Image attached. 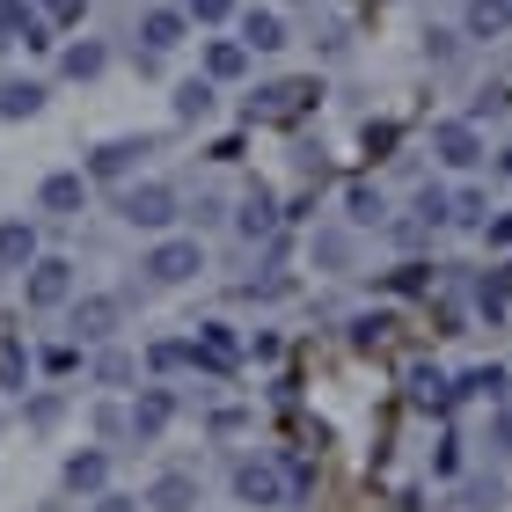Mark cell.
I'll use <instances>...</instances> for the list:
<instances>
[{
	"label": "cell",
	"instance_id": "1",
	"mask_svg": "<svg viewBox=\"0 0 512 512\" xmlns=\"http://www.w3.org/2000/svg\"><path fill=\"white\" fill-rule=\"evenodd\" d=\"M74 293H81V264H74V256H59V249H37V264L22 271V300H30L37 315H59Z\"/></svg>",
	"mask_w": 512,
	"mask_h": 512
},
{
	"label": "cell",
	"instance_id": "2",
	"mask_svg": "<svg viewBox=\"0 0 512 512\" xmlns=\"http://www.w3.org/2000/svg\"><path fill=\"white\" fill-rule=\"evenodd\" d=\"M118 220L132 227V235H169V227L183 220V198L169 191V183H125V191H118Z\"/></svg>",
	"mask_w": 512,
	"mask_h": 512
},
{
	"label": "cell",
	"instance_id": "3",
	"mask_svg": "<svg viewBox=\"0 0 512 512\" xmlns=\"http://www.w3.org/2000/svg\"><path fill=\"white\" fill-rule=\"evenodd\" d=\"M227 483H235V505H249V512H286L293 505V483H286V469H278L271 454H242Z\"/></svg>",
	"mask_w": 512,
	"mask_h": 512
},
{
	"label": "cell",
	"instance_id": "4",
	"mask_svg": "<svg viewBox=\"0 0 512 512\" xmlns=\"http://www.w3.org/2000/svg\"><path fill=\"white\" fill-rule=\"evenodd\" d=\"M139 271H147V286H191L205 271V242L198 235H161L147 256H139Z\"/></svg>",
	"mask_w": 512,
	"mask_h": 512
},
{
	"label": "cell",
	"instance_id": "5",
	"mask_svg": "<svg viewBox=\"0 0 512 512\" xmlns=\"http://www.w3.org/2000/svg\"><path fill=\"white\" fill-rule=\"evenodd\" d=\"M483 132H476V118H439L432 125V161L439 169H454V176H469V169H483Z\"/></svg>",
	"mask_w": 512,
	"mask_h": 512
},
{
	"label": "cell",
	"instance_id": "6",
	"mask_svg": "<svg viewBox=\"0 0 512 512\" xmlns=\"http://www.w3.org/2000/svg\"><path fill=\"white\" fill-rule=\"evenodd\" d=\"M66 322H74V344H110L125 322V300L118 293H74L66 300Z\"/></svg>",
	"mask_w": 512,
	"mask_h": 512
},
{
	"label": "cell",
	"instance_id": "7",
	"mask_svg": "<svg viewBox=\"0 0 512 512\" xmlns=\"http://www.w3.org/2000/svg\"><path fill=\"white\" fill-rule=\"evenodd\" d=\"M154 154V132H125V139H103L88 154V183H132V169Z\"/></svg>",
	"mask_w": 512,
	"mask_h": 512
},
{
	"label": "cell",
	"instance_id": "8",
	"mask_svg": "<svg viewBox=\"0 0 512 512\" xmlns=\"http://www.w3.org/2000/svg\"><path fill=\"white\" fill-rule=\"evenodd\" d=\"M88 191H96L88 169H52V176L37 183V213L44 220H81L88 213Z\"/></svg>",
	"mask_w": 512,
	"mask_h": 512
},
{
	"label": "cell",
	"instance_id": "9",
	"mask_svg": "<svg viewBox=\"0 0 512 512\" xmlns=\"http://www.w3.org/2000/svg\"><path fill=\"white\" fill-rule=\"evenodd\" d=\"M125 417H132V439H139V447H154V439L176 425V388H161V381L139 388L132 403H125Z\"/></svg>",
	"mask_w": 512,
	"mask_h": 512
},
{
	"label": "cell",
	"instance_id": "10",
	"mask_svg": "<svg viewBox=\"0 0 512 512\" xmlns=\"http://www.w3.org/2000/svg\"><path fill=\"white\" fill-rule=\"evenodd\" d=\"M191 37V8H147L139 15V59H169Z\"/></svg>",
	"mask_w": 512,
	"mask_h": 512
},
{
	"label": "cell",
	"instance_id": "11",
	"mask_svg": "<svg viewBox=\"0 0 512 512\" xmlns=\"http://www.w3.org/2000/svg\"><path fill=\"white\" fill-rule=\"evenodd\" d=\"M249 344L227 330V322H198V337H191V366H205V374H235Z\"/></svg>",
	"mask_w": 512,
	"mask_h": 512
},
{
	"label": "cell",
	"instance_id": "12",
	"mask_svg": "<svg viewBox=\"0 0 512 512\" xmlns=\"http://www.w3.org/2000/svg\"><path fill=\"white\" fill-rule=\"evenodd\" d=\"M59 483L74 498H103L110 491V454L103 447H74V454H66V469H59Z\"/></svg>",
	"mask_w": 512,
	"mask_h": 512
},
{
	"label": "cell",
	"instance_id": "13",
	"mask_svg": "<svg viewBox=\"0 0 512 512\" xmlns=\"http://www.w3.org/2000/svg\"><path fill=\"white\" fill-rule=\"evenodd\" d=\"M315 96H322L315 81H271V88H256V96H249V118H300Z\"/></svg>",
	"mask_w": 512,
	"mask_h": 512
},
{
	"label": "cell",
	"instance_id": "14",
	"mask_svg": "<svg viewBox=\"0 0 512 512\" xmlns=\"http://www.w3.org/2000/svg\"><path fill=\"white\" fill-rule=\"evenodd\" d=\"M235 37L249 44V52H264V59L293 44V37H286V15H278V8H242V15H235Z\"/></svg>",
	"mask_w": 512,
	"mask_h": 512
},
{
	"label": "cell",
	"instance_id": "15",
	"mask_svg": "<svg viewBox=\"0 0 512 512\" xmlns=\"http://www.w3.org/2000/svg\"><path fill=\"white\" fill-rule=\"evenodd\" d=\"M176 125H205V118H213V110H220V81L213 74H191V81H176Z\"/></svg>",
	"mask_w": 512,
	"mask_h": 512
},
{
	"label": "cell",
	"instance_id": "16",
	"mask_svg": "<svg viewBox=\"0 0 512 512\" xmlns=\"http://www.w3.org/2000/svg\"><path fill=\"white\" fill-rule=\"evenodd\" d=\"M235 235H242V242H271V235H278V198L264 191V183L235 205Z\"/></svg>",
	"mask_w": 512,
	"mask_h": 512
},
{
	"label": "cell",
	"instance_id": "17",
	"mask_svg": "<svg viewBox=\"0 0 512 512\" xmlns=\"http://www.w3.org/2000/svg\"><path fill=\"white\" fill-rule=\"evenodd\" d=\"M147 512H198V476H183V469H169V476H154L147 483V498H139Z\"/></svg>",
	"mask_w": 512,
	"mask_h": 512
},
{
	"label": "cell",
	"instance_id": "18",
	"mask_svg": "<svg viewBox=\"0 0 512 512\" xmlns=\"http://www.w3.org/2000/svg\"><path fill=\"white\" fill-rule=\"evenodd\" d=\"M37 249H44L37 242V220H0V271L22 278V271L37 264Z\"/></svg>",
	"mask_w": 512,
	"mask_h": 512
},
{
	"label": "cell",
	"instance_id": "19",
	"mask_svg": "<svg viewBox=\"0 0 512 512\" xmlns=\"http://www.w3.org/2000/svg\"><path fill=\"white\" fill-rule=\"evenodd\" d=\"M352 256H359L352 227H315L308 235V264H322V271H352Z\"/></svg>",
	"mask_w": 512,
	"mask_h": 512
},
{
	"label": "cell",
	"instance_id": "20",
	"mask_svg": "<svg viewBox=\"0 0 512 512\" xmlns=\"http://www.w3.org/2000/svg\"><path fill=\"white\" fill-rule=\"evenodd\" d=\"M44 96H52V88H44V81H30V74L0 81V118H8V125H22V118H37V110H44Z\"/></svg>",
	"mask_w": 512,
	"mask_h": 512
},
{
	"label": "cell",
	"instance_id": "21",
	"mask_svg": "<svg viewBox=\"0 0 512 512\" xmlns=\"http://www.w3.org/2000/svg\"><path fill=\"white\" fill-rule=\"evenodd\" d=\"M249 44L242 37H205V74H213V81H242L249 74Z\"/></svg>",
	"mask_w": 512,
	"mask_h": 512
},
{
	"label": "cell",
	"instance_id": "22",
	"mask_svg": "<svg viewBox=\"0 0 512 512\" xmlns=\"http://www.w3.org/2000/svg\"><path fill=\"white\" fill-rule=\"evenodd\" d=\"M103 66H110V44L103 37H81V44H66V52H59V74L66 81H96Z\"/></svg>",
	"mask_w": 512,
	"mask_h": 512
},
{
	"label": "cell",
	"instance_id": "23",
	"mask_svg": "<svg viewBox=\"0 0 512 512\" xmlns=\"http://www.w3.org/2000/svg\"><path fill=\"white\" fill-rule=\"evenodd\" d=\"M505 308H512V264L483 271V286H476V315L483 322H505Z\"/></svg>",
	"mask_w": 512,
	"mask_h": 512
},
{
	"label": "cell",
	"instance_id": "24",
	"mask_svg": "<svg viewBox=\"0 0 512 512\" xmlns=\"http://www.w3.org/2000/svg\"><path fill=\"white\" fill-rule=\"evenodd\" d=\"M344 220H352V227H381L388 220V198L374 191V183H352V191H344Z\"/></svg>",
	"mask_w": 512,
	"mask_h": 512
},
{
	"label": "cell",
	"instance_id": "25",
	"mask_svg": "<svg viewBox=\"0 0 512 512\" xmlns=\"http://www.w3.org/2000/svg\"><path fill=\"white\" fill-rule=\"evenodd\" d=\"M454 395L461 403H498L505 395V366H469V374L454 381Z\"/></svg>",
	"mask_w": 512,
	"mask_h": 512
},
{
	"label": "cell",
	"instance_id": "26",
	"mask_svg": "<svg viewBox=\"0 0 512 512\" xmlns=\"http://www.w3.org/2000/svg\"><path fill=\"white\" fill-rule=\"evenodd\" d=\"M139 366H147V374H183V366H191V337H154Z\"/></svg>",
	"mask_w": 512,
	"mask_h": 512
},
{
	"label": "cell",
	"instance_id": "27",
	"mask_svg": "<svg viewBox=\"0 0 512 512\" xmlns=\"http://www.w3.org/2000/svg\"><path fill=\"white\" fill-rule=\"evenodd\" d=\"M512 30V0H469V37H505Z\"/></svg>",
	"mask_w": 512,
	"mask_h": 512
},
{
	"label": "cell",
	"instance_id": "28",
	"mask_svg": "<svg viewBox=\"0 0 512 512\" xmlns=\"http://www.w3.org/2000/svg\"><path fill=\"white\" fill-rule=\"evenodd\" d=\"M410 395H417L425 410H447V403H454V381L439 374V366H417V374H410Z\"/></svg>",
	"mask_w": 512,
	"mask_h": 512
},
{
	"label": "cell",
	"instance_id": "29",
	"mask_svg": "<svg viewBox=\"0 0 512 512\" xmlns=\"http://www.w3.org/2000/svg\"><path fill=\"white\" fill-rule=\"evenodd\" d=\"M410 213H417V227H447V220H454V198L439 191V183H425V191L410 198Z\"/></svg>",
	"mask_w": 512,
	"mask_h": 512
},
{
	"label": "cell",
	"instance_id": "30",
	"mask_svg": "<svg viewBox=\"0 0 512 512\" xmlns=\"http://www.w3.org/2000/svg\"><path fill=\"white\" fill-rule=\"evenodd\" d=\"M132 374H139V359H132V352H110V344L96 352V381H103V388H125Z\"/></svg>",
	"mask_w": 512,
	"mask_h": 512
},
{
	"label": "cell",
	"instance_id": "31",
	"mask_svg": "<svg viewBox=\"0 0 512 512\" xmlns=\"http://www.w3.org/2000/svg\"><path fill=\"white\" fill-rule=\"evenodd\" d=\"M242 15V0H191V22L198 30H220V22H235Z\"/></svg>",
	"mask_w": 512,
	"mask_h": 512
},
{
	"label": "cell",
	"instance_id": "32",
	"mask_svg": "<svg viewBox=\"0 0 512 512\" xmlns=\"http://www.w3.org/2000/svg\"><path fill=\"white\" fill-rule=\"evenodd\" d=\"M483 220H491V198H483V191H461V198H454V227H483Z\"/></svg>",
	"mask_w": 512,
	"mask_h": 512
},
{
	"label": "cell",
	"instance_id": "33",
	"mask_svg": "<svg viewBox=\"0 0 512 512\" xmlns=\"http://www.w3.org/2000/svg\"><path fill=\"white\" fill-rule=\"evenodd\" d=\"M425 286H432L425 264H395V271H388V293H425Z\"/></svg>",
	"mask_w": 512,
	"mask_h": 512
},
{
	"label": "cell",
	"instance_id": "34",
	"mask_svg": "<svg viewBox=\"0 0 512 512\" xmlns=\"http://www.w3.org/2000/svg\"><path fill=\"white\" fill-rule=\"evenodd\" d=\"M44 15H52V30H74V22L88 15V0H37Z\"/></svg>",
	"mask_w": 512,
	"mask_h": 512
},
{
	"label": "cell",
	"instance_id": "35",
	"mask_svg": "<svg viewBox=\"0 0 512 512\" xmlns=\"http://www.w3.org/2000/svg\"><path fill=\"white\" fill-rule=\"evenodd\" d=\"M81 366V344H52V352H44V374H74Z\"/></svg>",
	"mask_w": 512,
	"mask_h": 512
},
{
	"label": "cell",
	"instance_id": "36",
	"mask_svg": "<svg viewBox=\"0 0 512 512\" xmlns=\"http://www.w3.org/2000/svg\"><path fill=\"white\" fill-rule=\"evenodd\" d=\"M96 432H103V439H118V432H132V417H125L118 403H103V410H96Z\"/></svg>",
	"mask_w": 512,
	"mask_h": 512
},
{
	"label": "cell",
	"instance_id": "37",
	"mask_svg": "<svg viewBox=\"0 0 512 512\" xmlns=\"http://www.w3.org/2000/svg\"><path fill=\"white\" fill-rule=\"evenodd\" d=\"M425 52H432V59H439V66H447V59H454V52H461V44H454V30H425Z\"/></svg>",
	"mask_w": 512,
	"mask_h": 512
},
{
	"label": "cell",
	"instance_id": "38",
	"mask_svg": "<svg viewBox=\"0 0 512 512\" xmlns=\"http://www.w3.org/2000/svg\"><path fill=\"white\" fill-rule=\"evenodd\" d=\"M483 242H491V249H512V213H498V220H483Z\"/></svg>",
	"mask_w": 512,
	"mask_h": 512
},
{
	"label": "cell",
	"instance_id": "39",
	"mask_svg": "<svg viewBox=\"0 0 512 512\" xmlns=\"http://www.w3.org/2000/svg\"><path fill=\"white\" fill-rule=\"evenodd\" d=\"M491 447H498V454H512V410H498V417H491Z\"/></svg>",
	"mask_w": 512,
	"mask_h": 512
},
{
	"label": "cell",
	"instance_id": "40",
	"mask_svg": "<svg viewBox=\"0 0 512 512\" xmlns=\"http://www.w3.org/2000/svg\"><path fill=\"white\" fill-rule=\"evenodd\" d=\"M30 425H59V395H37V403H30Z\"/></svg>",
	"mask_w": 512,
	"mask_h": 512
},
{
	"label": "cell",
	"instance_id": "41",
	"mask_svg": "<svg viewBox=\"0 0 512 512\" xmlns=\"http://www.w3.org/2000/svg\"><path fill=\"white\" fill-rule=\"evenodd\" d=\"M88 512H139V498H125V491H103V498L88 505Z\"/></svg>",
	"mask_w": 512,
	"mask_h": 512
},
{
	"label": "cell",
	"instance_id": "42",
	"mask_svg": "<svg viewBox=\"0 0 512 512\" xmlns=\"http://www.w3.org/2000/svg\"><path fill=\"white\" fill-rule=\"evenodd\" d=\"M278 8H300V0H278Z\"/></svg>",
	"mask_w": 512,
	"mask_h": 512
}]
</instances>
